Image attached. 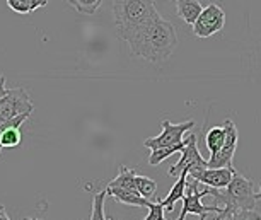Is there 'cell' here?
<instances>
[{"label":"cell","mask_w":261,"mask_h":220,"mask_svg":"<svg viewBox=\"0 0 261 220\" xmlns=\"http://www.w3.org/2000/svg\"><path fill=\"white\" fill-rule=\"evenodd\" d=\"M116 34L120 40L161 16L152 0H113Z\"/></svg>","instance_id":"obj_2"},{"label":"cell","mask_w":261,"mask_h":220,"mask_svg":"<svg viewBox=\"0 0 261 220\" xmlns=\"http://www.w3.org/2000/svg\"><path fill=\"white\" fill-rule=\"evenodd\" d=\"M193 126H195L193 120H188V121H185V123H171L169 120H164L162 121V133L147 139L144 142V145L150 150L162 149V147L178 145L185 140L183 136L186 131H190Z\"/></svg>","instance_id":"obj_6"},{"label":"cell","mask_w":261,"mask_h":220,"mask_svg":"<svg viewBox=\"0 0 261 220\" xmlns=\"http://www.w3.org/2000/svg\"><path fill=\"white\" fill-rule=\"evenodd\" d=\"M7 87H6V77L4 75H0V99H2L4 96L7 94Z\"/></svg>","instance_id":"obj_23"},{"label":"cell","mask_w":261,"mask_h":220,"mask_svg":"<svg viewBox=\"0 0 261 220\" xmlns=\"http://www.w3.org/2000/svg\"><path fill=\"white\" fill-rule=\"evenodd\" d=\"M256 200H261V183H259V191L256 193Z\"/></svg>","instance_id":"obj_25"},{"label":"cell","mask_w":261,"mask_h":220,"mask_svg":"<svg viewBox=\"0 0 261 220\" xmlns=\"http://www.w3.org/2000/svg\"><path fill=\"white\" fill-rule=\"evenodd\" d=\"M186 142L183 140L181 144L178 145H171V147H162V149H155V150H150V157H149V164L150 166H159L161 162H164L167 157H171L172 154L176 152H181L185 149Z\"/></svg>","instance_id":"obj_16"},{"label":"cell","mask_w":261,"mask_h":220,"mask_svg":"<svg viewBox=\"0 0 261 220\" xmlns=\"http://www.w3.org/2000/svg\"><path fill=\"white\" fill-rule=\"evenodd\" d=\"M210 195L215 198L217 207H222V212H238V210H254L256 193L253 191V181L248 179L238 171H234L232 179L222 189L210 188Z\"/></svg>","instance_id":"obj_3"},{"label":"cell","mask_w":261,"mask_h":220,"mask_svg":"<svg viewBox=\"0 0 261 220\" xmlns=\"http://www.w3.org/2000/svg\"><path fill=\"white\" fill-rule=\"evenodd\" d=\"M234 171V168H203L190 171L188 176L208 188L224 189L230 183V179H232Z\"/></svg>","instance_id":"obj_10"},{"label":"cell","mask_w":261,"mask_h":220,"mask_svg":"<svg viewBox=\"0 0 261 220\" xmlns=\"http://www.w3.org/2000/svg\"><path fill=\"white\" fill-rule=\"evenodd\" d=\"M225 26V12L217 4L203 7V11L193 24V34L196 38H210L222 31Z\"/></svg>","instance_id":"obj_8"},{"label":"cell","mask_w":261,"mask_h":220,"mask_svg":"<svg viewBox=\"0 0 261 220\" xmlns=\"http://www.w3.org/2000/svg\"><path fill=\"white\" fill-rule=\"evenodd\" d=\"M135 184H137V189L139 193L144 197L145 200H150L154 202L155 197H157V183L154 179L147 178V176H135Z\"/></svg>","instance_id":"obj_17"},{"label":"cell","mask_w":261,"mask_h":220,"mask_svg":"<svg viewBox=\"0 0 261 220\" xmlns=\"http://www.w3.org/2000/svg\"><path fill=\"white\" fill-rule=\"evenodd\" d=\"M176 11L186 24L193 26L201 11H203V7H201L198 0H176Z\"/></svg>","instance_id":"obj_13"},{"label":"cell","mask_w":261,"mask_h":220,"mask_svg":"<svg viewBox=\"0 0 261 220\" xmlns=\"http://www.w3.org/2000/svg\"><path fill=\"white\" fill-rule=\"evenodd\" d=\"M108 197H113L116 202H120L123 205H130V207H144L149 208V205L152 203L150 200H145L139 191H130V189H121V188H113L108 186L106 189Z\"/></svg>","instance_id":"obj_11"},{"label":"cell","mask_w":261,"mask_h":220,"mask_svg":"<svg viewBox=\"0 0 261 220\" xmlns=\"http://www.w3.org/2000/svg\"><path fill=\"white\" fill-rule=\"evenodd\" d=\"M106 191H97L92 197V213L91 220H108L105 215V200H106Z\"/></svg>","instance_id":"obj_21"},{"label":"cell","mask_w":261,"mask_h":220,"mask_svg":"<svg viewBox=\"0 0 261 220\" xmlns=\"http://www.w3.org/2000/svg\"><path fill=\"white\" fill-rule=\"evenodd\" d=\"M222 125L225 126V130H227V136H225L222 149L215 154H210V159L206 160L208 168H234L232 159H234L236 149H238V140H239L238 126L234 125L232 120H225Z\"/></svg>","instance_id":"obj_9"},{"label":"cell","mask_w":261,"mask_h":220,"mask_svg":"<svg viewBox=\"0 0 261 220\" xmlns=\"http://www.w3.org/2000/svg\"><path fill=\"white\" fill-rule=\"evenodd\" d=\"M259 220H261V218H259Z\"/></svg>","instance_id":"obj_27"},{"label":"cell","mask_w":261,"mask_h":220,"mask_svg":"<svg viewBox=\"0 0 261 220\" xmlns=\"http://www.w3.org/2000/svg\"><path fill=\"white\" fill-rule=\"evenodd\" d=\"M166 220H167V218H166Z\"/></svg>","instance_id":"obj_28"},{"label":"cell","mask_w":261,"mask_h":220,"mask_svg":"<svg viewBox=\"0 0 261 220\" xmlns=\"http://www.w3.org/2000/svg\"><path fill=\"white\" fill-rule=\"evenodd\" d=\"M186 183H188V171H183L179 176H178V181L174 183V186L171 188L169 195L161 200L162 207H164V210H167V212H172V208H174L176 202H179V200H183L185 197V191H186Z\"/></svg>","instance_id":"obj_12"},{"label":"cell","mask_w":261,"mask_h":220,"mask_svg":"<svg viewBox=\"0 0 261 220\" xmlns=\"http://www.w3.org/2000/svg\"><path fill=\"white\" fill-rule=\"evenodd\" d=\"M46 4L48 0H7V6L19 14H31L39 7H45Z\"/></svg>","instance_id":"obj_18"},{"label":"cell","mask_w":261,"mask_h":220,"mask_svg":"<svg viewBox=\"0 0 261 220\" xmlns=\"http://www.w3.org/2000/svg\"><path fill=\"white\" fill-rule=\"evenodd\" d=\"M144 220H166V217H164V207H162L161 200H157V202H152L149 205V215H147Z\"/></svg>","instance_id":"obj_22"},{"label":"cell","mask_w":261,"mask_h":220,"mask_svg":"<svg viewBox=\"0 0 261 220\" xmlns=\"http://www.w3.org/2000/svg\"><path fill=\"white\" fill-rule=\"evenodd\" d=\"M123 41L130 46L134 57L144 58L150 63H161L167 60L178 46V34L171 22L161 16L154 21L144 24L132 31Z\"/></svg>","instance_id":"obj_1"},{"label":"cell","mask_w":261,"mask_h":220,"mask_svg":"<svg viewBox=\"0 0 261 220\" xmlns=\"http://www.w3.org/2000/svg\"><path fill=\"white\" fill-rule=\"evenodd\" d=\"M135 176H137V173L134 169H128L126 166H121L120 173H118V176L108 184V186L130 189V191H139V189H137V184H135Z\"/></svg>","instance_id":"obj_14"},{"label":"cell","mask_w":261,"mask_h":220,"mask_svg":"<svg viewBox=\"0 0 261 220\" xmlns=\"http://www.w3.org/2000/svg\"><path fill=\"white\" fill-rule=\"evenodd\" d=\"M33 111H34V106L31 99H29V94L22 87L9 89L7 94L0 99V125L16 118V116L22 113L33 115Z\"/></svg>","instance_id":"obj_5"},{"label":"cell","mask_w":261,"mask_h":220,"mask_svg":"<svg viewBox=\"0 0 261 220\" xmlns=\"http://www.w3.org/2000/svg\"><path fill=\"white\" fill-rule=\"evenodd\" d=\"M67 2L82 16H94L102 6V0H67Z\"/></svg>","instance_id":"obj_19"},{"label":"cell","mask_w":261,"mask_h":220,"mask_svg":"<svg viewBox=\"0 0 261 220\" xmlns=\"http://www.w3.org/2000/svg\"><path fill=\"white\" fill-rule=\"evenodd\" d=\"M190 178V176H188ZM191 181L186 183V191H185V197H183V208H181V213L179 217L176 220H185L186 215H198L200 220H206V215L208 213H220L222 212V207H217V205H206L201 203V198L210 195V188L205 186L203 189H198V181L190 178Z\"/></svg>","instance_id":"obj_4"},{"label":"cell","mask_w":261,"mask_h":220,"mask_svg":"<svg viewBox=\"0 0 261 220\" xmlns=\"http://www.w3.org/2000/svg\"><path fill=\"white\" fill-rule=\"evenodd\" d=\"M261 215L254 210H238V212H220L215 220H259Z\"/></svg>","instance_id":"obj_20"},{"label":"cell","mask_w":261,"mask_h":220,"mask_svg":"<svg viewBox=\"0 0 261 220\" xmlns=\"http://www.w3.org/2000/svg\"><path fill=\"white\" fill-rule=\"evenodd\" d=\"M185 142H186V145H185V149L181 150V159L169 169V176H172V178H178L183 171H188L190 173V171H195V169L208 168V162H206L200 154L198 136L195 133H191L186 136Z\"/></svg>","instance_id":"obj_7"},{"label":"cell","mask_w":261,"mask_h":220,"mask_svg":"<svg viewBox=\"0 0 261 220\" xmlns=\"http://www.w3.org/2000/svg\"><path fill=\"white\" fill-rule=\"evenodd\" d=\"M26 220H39V218H26Z\"/></svg>","instance_id":"obj_26"},{"label":"cell","mask_w":261,"mask_h":220,"mask_svg":"<svg viewBox=\"0 0 261 220\" xmlns=\"http://www.w3.org/2000/svg\"><path fill=\"white\" fill-rule=\"evenodd\" d=\"M225 136H227V130H225L224 125L220 126H214L206 131V136H205V144H206V149L210 150V154H215L222 149L224 142H225Z\"/></svg>","instance_id":"obj_15"},{"label":"cell","mask_w":261,"mask_h":220,"mask_svg":"<svg viewBox=\"0 0 261 220\" xmlns=\"http://www.w3.org/2000/svg\"><path fill=\"white\" fill-rule=\"evenodd\" d=\"M0 220H11L6 212V208H4V205H0Z\"/></svg>","instance_id":"obj_24"}]
</instances>
